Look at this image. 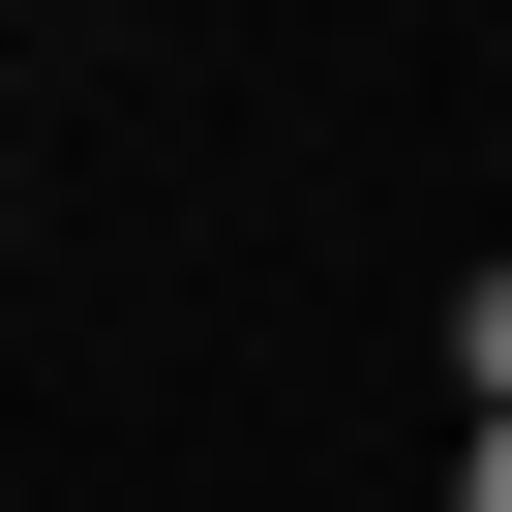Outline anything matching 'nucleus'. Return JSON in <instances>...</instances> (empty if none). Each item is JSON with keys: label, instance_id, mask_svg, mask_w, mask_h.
<instances>
[{"label": "nucleus", "instance_id": "nucleus-1", "mask_svg": "<svg viewBox=\"0 0 512 512\" xmlns=\"http://www.w3.org/2000/svg\"><path fill=\"white\" fill-rule=\"evenodd\" d=\"M452 392H482V422H512V272H482V302H452Z\"/></svg>", "mask_w": 512, "mask_h": 512}, {"label": "nucleus", "instance_id": "nucleus-2", "mask_svg": "<svg viewBox=\"0 0 512 512\" xmlns=\"http://www.w3.org/2000/svg\"><path fill=\"white\" fill-rule=\"evenodd\" d=\"M452 512H512V422H482V452H452Z\"/></svg>", "mask_w": 512, "mask_h": 512}]
</instances>
